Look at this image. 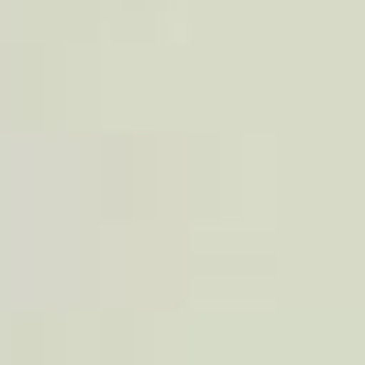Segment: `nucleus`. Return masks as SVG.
I'll use <instances>...</instances> for the list:
<instances>
[]
</instances>
